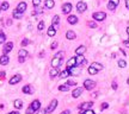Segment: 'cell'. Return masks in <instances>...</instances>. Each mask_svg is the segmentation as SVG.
Returning <instances> with one entry per match:
<instances>
[{"instance_id": "obj_1", "label": "cell", "mask_w": 129, "mask_h": 114, "mask_svg": "<svg viewBox=\"0 0 129 114\" xmlns=\"http://www.w3.org/2000/svg\"><path fill=\"white\" fill-rule=\"evenodd\" d=\"M62 57H64V52H62V51L55 53V56H54L53 60H52V67H53V68H57V67L61 64Z\"/></svg>"}, {"instance_id": "obj_2", "label": "cell", "mask_w": 129, "mask_h": 114, "mask_svg": "<svg viewBox=\"0 0 129 114\" xmlns=\"http://www.w3.org/2000/svg\"><path fill=\"white\" fill-rule=\"evenodd\" d=\"M39 109H41V102H39L38 100H35V101L30 105V107L26 109V114H34L35 112L39 111Z\"/></svg>"}, {"instance_id": "obj_3", "label": "cell", "mask_w": 129, "mask_h": 114, "mask_svg": "<svg viewBox=\"0 0 129 114\" xmlns=\"http://www.w3.org/2000/svg\"><path fill=\"white\" fill-rule=\"evenodd\" d=\"M92 17L94 20H97V21H103L105 18H106V14H105V12H94L92 14Z\"/></svg>"}, {"instance_id": "obj_4", "label": "cell", "mask_w": 129, "mask_h": 114, "mask_svg": "<svg viewBox=\"0 0 129 114\" xmlns=\"http://www.w3.org/2000/svg\"><path fill=\"white\" fill-rule=\"evenodd\" d=\"M96 87V82L92 80H85L84 81V88H86L87 90H92Z\"/></svg>"}, {"instance_id": "obj_5", "label": "cell", "mask_w": 129, "mask_h": 114, "mask_svg": "<svg viewBox=\"0 0 129 114\" xmlns=\"http://www.w3.org/2000/svg\"><path fill=\"white\" fill-rule=\"evenodd\" d=\"M56 106H57V100H56V99H54V100H53V101L50 102V105L47 107L46 112H47V113H53V112L55 111Z\"/></svg>"}, {"instance_id": "obj_6", "label": "cell", "mask_w": 129, "mask_h": 114, "mask_svg": "<svg viewBox=\"0 0 129 114\" xmlns=\"http://www.w3.org/2000/svg\"><path fill=\"white\" fill-rule=\"evenodd\" d=\"M77 10H78V12H80V13L85 12V11L87 10V5H86V2H84V1H79V2L77 4Z\"/></svg>"}, {"instance_id": "obj_7", "label": "cell", "mask_w": 129, "mask_h": 114, "mask_svg": "<svg viewBox=\"0 0 129 114\" xmlns=\"http://www.w3.org/2000/svg\"><path fill=\"white\" fill-rule=\"evenodd\" d=\"M12 49H13V43H12V42H7V43L4 45V49H2L4 55H7V53H9Z\"/></svg>"}, {"instance_id": "obj_8", "label": "cell", "mask_w": 129, "mask_h": 114, "mask_svg": "<svg viewBox=\"0 0 129 114\" xmlns=\"http://www.w3.org/2000/svg\"><path fill=\"white\" fill-rule=\"evenodd\" d=\"M20 81H22V75L17 74V75H14V76H12L10 79V84H17Z\"/></svg>"}, {"instance_id": "obj_9", "label": "cell", "mask_w": 129, "mask_h": 114, "mask_svg": "<svg viewBox=\"0 0 129 114\" xmlns=\"http://www.w3.org/2000/svg\"><path fill=\"white\" fill-rule=\"evenodd\" d=\"M68 71H69V75H73V76H78L79 74H80V68H78V67H72V68H67Z\"/></svg>"}, {"instance_id": "obj_10", "label": "cell", "mask_w": 129, "mask_h": 114, "mask_svg": "<svg viewBox=\"0 0 129 114\" xmlns=\"http://www.w3.org/2000/svg\"><path fill=\"white\" fill-rule=\"evenodd\" d=\"M93 106V102L92 101H89V102H84L81 105L79 106V108L81 109V111H86V109H91V107Z\"/></svg>"}, {"instance_id": "obj_11", "label": "cell", "mask_w": 129, "mask_h": 114, "mask_svg": "<svg viewBox=\"0 0 129 114\" xmlns=\"http://www.w3.org/2000/svg\"><path fill=\"white\" fill-rule=\"evenodd\" d=\"M71 11H72V4L66 2V4H64V5H62V12H64V14H68Z\"/></svg>"}, {"instance_id": "obj_12", "label": "cell", "mask_w": 129, "mask_h": 114, "mask_svg": "<svg viewBox=\"0 0 129 114\" xmlns=\"http://www.w3.org/2000/svg\"><path fill=\"white\" fill-rule=\"evenodd\" d=\"M26 7H28V5H26V2H24V1H22V2H19L18 6H17V9L19 12H22V13H24L25 12V10H26Z\"/></svg>"}, {"instance_id": "obj_13", "label": "cell", "mask_w": 129, "mask_h": 114, "mask_svg": "<svg viewBox=\"0 0 129 114\" xmlns=\"http://www.w3.org/2000/svg\"><path fill=\"white\" fill-rule=\"evenodd\" d=\"M81 94H83V88H75L73 92H72V96H73L74 99L79 97Z\"/></svg>"}, {"instance_id": "obj_14", "label": "cell", "mask_w": 129, "mask_h": 114, "mask_svg": "<svg viewBox=\"0 0 129 114\" xmlns=\"http://www.w3.org/2000/svg\"><path fill=\"white\" fill-rule=\"evenodd\" d=\"M10 62V58L7 55H2L1 57H0V64L1 65H7Z\"/></svg>"}, {"instance_id": "obj_15", "label": "cell", "mask_w": 129, "mask_h": 114, "mask_svg": "<svg viewBox=\"0 0 129 114\" xmlns=\"http://www.w3.org/2000/svg\"><path fill=\"white\" fill-rule=\"evenodd\" d=\"M77 58V65H81V64H86V60L84 58L83 55H78V57H75Z\"/></svg>"}, {"instance_id": "obj_16", "label": "cell", "mask_w": 129, "mask_h": 114, "mask_svg": "<svg viewBox=\"0 0 129 114\" xmlns=\"http://www.w3.org/2000/svg\"><path fill=\"white\" fill-rule=\"evenodd\" d=\"M72 67H77V58L72 57L67 61V68H72Z\"/></svg>"}, {"instance_id": "obj_17", "label": "cell", "mask_w": 129, "mask_h": 114, "mask_svg": "<svg viewBox=\"0 0 129 114\" xmlns=\"http://www.w3.org/2000/svg\"><path fill=\"white\" fill-rule=\"evenodd\" d=\"M75 37H77V35H75V32L74 31H67L66 32V38L67 39H69V41H72V39H75Z\"/></svg>"}, {"instance_id": "obj_18", "label": "cell", "mask_w": 129, "mask_h": 114, "mask_svg": "<svg viewBox=\"0 0 129 114\" xmlns=\"http://www.w3.org/2000/svg\"><path fill=\"white\" fill-rule=\"evenodd\" d=\"M67 20H68V23H69V24H72V25H74V24H77V23H78V18H77V16H73V14H72V16H69Z\"/></svg>"}, {"instance_id": "obj_19", "label": "cell", "mask_w": 129, "mask_h": 114, "mask_svg": "<svg viewBox=\"0 0 129 114\" xmlns=\"http://www.w3.org/2000/svg\"><path fill=\"white\" fill-rule=\"evenodd\" d=\"M86 51V46H84V45H80L79 48H77V50H75V53L77 55H84V52Z\"/></svg>"}, {"instance_id": "obj_20", "label": "cell", "mask_w": 129, "mask_h": 114, "mask_svg": "<svg viewBox=\"0 0 129 114\" xmlns=\"http://www.w3.org/2000/svg\"><path fill=\"white\" fill-rule=\"evenodd\" d=\"M22 90H23V93H24V94H32V88H31V86H29V84L24 86Z\"/></svg>"}, {"instance_id": "obj_21", "label": "cell", "mask_w": 129, "mask_h": 114, "mask_svg": "<svg viewBox=\"0 0 129 114\" xmlns=\"http://www.w3.org/2000/svg\"><path fill=\"white\" fill-rule=\"evenodd\" d=\"M44 5H46L47 9H53L55 6V2H54V0H46L44 1Z\"/></svg>"}, {"instance_id": "obj_22", "label": "cell", "mask_w": 129, "mask_h": 114, "mask_svg": "<svg viewBox=\"0 0 129 114\" xmlns=\"http://www.w3.org/2000/svg\"><path fill=\"white\" fill-rule=\"evenodd\" d=\"M55 35H56L55 26H53V25H52V26L48 29V36H49V37H54Z\"/></svg>"}, {"instance_id": "obj_23", "label": "cell", "mask_w": 129, "mask_h": 114, "mask_svg": "<svg viewBox=\"0 0 129 114\" xmlns=\"http://www.w3.org/2000/svg\"><path fill=\"white\" fill-rule=\"evenodd\" d=\"M12 16H13L14 19H20V18L23 17V13H22V12H19L18 10H14V11H13V13H12Z\"/></svg>"}, {"instance_id": "obj_24", "label": "cell", "mask_w": 129, "mask_h": 114, "mask_svg": "<svg viewBox=\"0 0 129 114\" xmlns=\"http://www.w3.org/2000/svg\"><path fill=\"white\" fill-rule=\"evenodd\" d=\"M26 56H28V51H26V50H24V49L19 50V52H18V57H19V58H25Z\"/></svg>"}, {"instance_id": "obj_25", "label": "cell", "mask_w": 129, "mask_h": 114, "mask_svg": "<svg viewBox=\"0 0 129 114\" xmlns=\"http://www.w3.org/2000/svg\"><path fill=\"white\" fill-rule=\"evenodd\" d=\"M39 13H43V9L39 7V6H36L35 10L32 11V16H36V14H39Z\"/></svg>"}, {"instance_id": "obj_26", "label": "cell", "mask_w": 129, "mask_h": 114, "mask_svg": "<svg viewBox=\"0 0 129 114\" xmlns=\"http://www.w3.org/2000/svg\"><path fill=\"white\" fill-rule=\"evenodd\" d=\"M91 67H93L94 69H97V70L99 71V70H102L103 69V65H102L101 63H97V62H93L92 64H91Z\"/></svg>"}, {"instance_id": "obj_27", "label": "cell", "mask_w": 129, "mask_h": 114, "mask_svg": "<svg viewBox=\"0 0 129 114\" xmlns=\"http://www.w3.org/2000/svg\"><path fill=\"white\" fill-rule=\"evenodd\" d=\"M49 75H50L52 79H53V77H56V76L59 75V70H57L56 68H53V69L50 70V73H49Z\"/></svg>"}, {"instance_id": "obj_28", "label": "cell", "mask_w": 129, "mask_h": 114, "mask_svg": "<svg viewBox=\"0 0 129 114\" xmlns=\"http://www.w3.org/2000/svg\"><path fill=\"white\" fill-rule=\"evenodd\" d=\"M14 107L17 108V109H20L22 107H23V101L22 100H14Z\"/></svg>"}, {"instance_id": "obj_29", "label": "cell", "mask_w": 129, "mask_h": 114, "mask_svg": "<svg viewBox=\"0 0 129 114\" xmlns=\"http://www.w3.org/2000/svg\"><path fill=\"white\" fill-rule=\"evenodd\" d=\"M59 21H60V17H59V16H54V18H53V21H52V25L56 27L57 25H59Z\"/></svg>"}, {"instance_id": "obj_30", "label": "cell", "mask_w": 129, "mask_h": 114, "mask_svg": "<svg viewBox=\"0 0 129 114\" xmlns=\"http://www.w3.org/2000/svg\"><path fill=\"white\" fill-rule=\"evenodd\" d=\"M69 87H71V86H68V84H61V86L59 87V90H61V92H68V90H69Z\"/></svg>"}, {"instance_id": "obj_31", "label": "cell", "mask_w": 129, "mask_h": 114, "mask_svg": "<svg viewBox=\"0 0 129 114\" xmlns=\"http://www.w3.org/2000/svg\"><path fill=\"white\" fill-rule=\"evenodd\" d=\"M0 7H1V11H7L10 7V5H9V2H6V1H4L1 5H0Z\"/></svg>"}, {"instance_id": "obj_32", "label": "cell", "mask_w": 129, "mask_h": 114, "mask_svg": "<svg viewBox=\"0 0 129 114\" xmlns=\"http://www.w3.org/2000/svg\"><path fill=\"white\" fill-rule=\"evenodd\" d=\"M68 76H69V71H68V69L64 70L61 74H60V77H61V79H66V77H68Z\"/></svg>"}, {"instance_id": "obj_33", "label": "cell", "mask_w": 129, "mask_h": 114, "mask_svg": "<svg viewBox=\"0 0 129 114\" xmlns=\"http://www.w3.org/2000/svg\"><path fill=\"white\" fill-rule=\"evenodd\" d=\"M118 67L120 68H126L127 67V62L124 61V60H120L118 61Z\"/></svg>"}, {"instance_id": "obj_34", "label": "cell", "mask_w": 129, "mask_h": 114, "mask_svg": "<svg viewBox=\"0 0 129 114\" xmlns=\"http://www.w3.org/2000/svg\"><path fill=\"white\" fill-rule=\"evenodd\" d=\"M97 73H98V70L94 69L93 67H90V68H89V74H90V75H96Z\"/></svg>"}, {"instance_id": "obj_35", "label": "cell", "mask_w": 129, "mask_h": 114, "mask_svg": "<svg viewBox=\"0 0 129 114\" xmlns=\"http://www.w3.org/2000/svg\"><path fill=\"white\" fill-rule=\"evenodd\" d=\"M5 41H6V36H5V33L0 32V44L5 43Z\"/></svg>"}, {"instance_id": "obj_36", "label": "cell", "mask_w": 129, "mask_h": 114, "mask_svg": "<svg viewBox=\"0 0 129 114\" xmlns=\"http://www.w3.org/2000/svg\"><path fill=\"white\" fill-rule=\"evenodd\" d=\"M79 114H94V112L92 109H86V111H80Z\"/></svg>"}, {"instance_id": "obj_37", "label": "cell", "mask_w": 129, "mask_h": 114, "mask_svg": "<svg viewBox=\"0 0 129 114\" xmlns=\"http://www.w3.org/2000/svg\"><path fill=\"white\" fill-rule=\"evenodd\" d=\"M108 9L110 10V11H115V9H116V5H114L112 2H110V1H109V4H108Z\"/></svg>"}, {"instance_id": "obj_38", "label": "cell", "mask_w": 129, "mask_h": 114, "mask_svg": "<svg viewBox=\"0 0 129 114\" xmlns=\"http://www.w3.org/2000/svg\"><path fill=\"white\" fill-rule=\"evenodd\" d=\"M29 43H30V41H29L28 38H24L22 41V46H26V45H29Z\"/></svg>"}, {"instance_id": "obj_39", "label": "cell", "mask_w": 129, "mask_h": 114, "mask_svg": "<svg viewBox=\"0 0 129 114\" xmlns=\"http://www.w3.org/2000/svg\"><path fill=\"white\" fill-rule=\"evenodd\" d=\"M37 29H38L39 31H41V30H43V29H44V21H39V23H38Z\"/></svg>"}, {"instance_id": "obj_40", "label": "cell", "mask_w": 129, "mask_h": 114, "mask_svg": "<svg viewBox=\"0 0 129 114\" xmlns=\"http://www.w3.org/2000/svg\"><path fill=\"white\" fill-rule=\"evenodd\" d=\"M39 4H41V0H32V5H34V7L39 6Z\"/></svg>"}, {"instance_id": "obj_41", "label": "cell", "mask_w": 129, "mask_h": 114, "mask_svg": "<svg viewBox=\"0 0 129 114\" xmlns=\"http://www.w3.org/2000/svg\"><path fill=\"white\" fill-rule=\"evenodd\" d=\"M90 27H92V29H96L97 27V24L94 23V21H89V24H87Z\"/></svg>"}, {"instance_id": "obj_42", "label": "cell", "mask_w": 129, "mask_h": 114, "mask_svg": "<svg viewBox=\"0 0 129 114\" xmlns=\"http://www.w3.org/2000/svg\"><path fill=\"white\" fill-rule=\"evenodd\" d=\"M67 84H68V86H75V84H77V82L73 81V80H68V81H67Z\"/></svg>"}, {"instance_id": "obj_43", "label": "cell", "mask_w": 129, "mask_h": 114, "mask_svg": "<svg viewBox=\"0 0 129 114\" xmlns=\"http://www.w3.org/2000/svg\"><path fill=\"white\" fill-rule=\"evenodd\" d=\"M108 107H109V105H108L106 102H103V104H102V106H101V109H102V111H104V109H106Z\"/></svg>"}, {"instance_id": "obj_44", "label": "cell", "mask_w": 129, "mask_h": 114, "mask_svg": "<svg viewBox=\"0 0 129 114\" xmlns=\"http://www.w3.org/2000/svg\"><path fill=\"white\" fill-rule=\"evenodd\" d=\"M50 48H52V50H54V49H56L57 48V42H54V43L50 45Z\"/></svg>"}, {"instance_id": "obj_45", "label": "cell", "mask_w": 129, "mask_h": 114, "mask_svg": "<svg viewBox=\"0 0 129 114\" xmlns=\"http://www.w3.org/2000/svg\"><path fill=\"white\" fill-rule=\"evenodd\" d=\"M110 2H112V4H114V5H116V6H118L120 0H110Z\"/></svg>"}, {"instance_id": "obj_46", "label": "cell", "mask_w": 129, "mask_h": 114, "mask_svg": "<svg viewBox=\"0 0 129 114\" xmlns=\"http://www.w3.org/2000/svg\"><path fill=\"white\" fill-rule=\"evenodd\" d=\"M46 109H39V111H37V113L36 114H46Z\"/></svg>"}, {"instance_id": "obj_47", "label": "cell", "mask_w": 129, "mask_h": 114, "mask_svg": "<svg viewBox=\"0 0 129 114\" xmlns=\"http://www.w3.org/2000/svg\"><path fill=\"white\" fill-rule=\"evenodd\" d=\"M5 75H6V74H5V71H0V79H1V80L5 77Z\"/></svg>"}, {"instance_id": "obj_48", "label": "cell", "mask_w": 129, "mask_h": 114, "mask_svg": "<svg viewBox=\"0 0 129 114\" xmlns=\"http://www.w3.org/2000/svg\"><path fill=\"white\" fill-rule=\"evenodd\" d=\"M112 89H114V90L117 89V83H116V82H112Z\"/></svg>"}, {"instance_id": "obj_49", "label": "cell", "mask_w": 129, "mask_h": 114, "mask_svg": "<svg viewBox=\"0 0 129 114\" xmlns=\"http://www.w3.org/2000/svg\"><path fill=\"white\" fill-rule=\"evenodd\" d=\"M123 44H124L127 48H129V41H124V42H123Z\"/></svg>"}, {"instance_id": "obj_50", "label": "cell", "mask_w": 129, "mask_h": 114, "mask_svg": "<svg viewBox=\"0 0 129 114\" xmlns=\"http://www.w3.org/2000/svg\"><path fill=\"white\" fill-rule=\"evenodd\" d=\"M18 61H19V63H23V62L25 61V58H19L18 57Z\"/></svg>"}, {"instance_id": "obj_51", "label": "cell", "mask_w": 129, "mask_h": 114, "mask_svg": "<svg viewBox=\"0 0 129 114\" xmlns=\"http://www.w3.org/2000/svg\"><path fill=\"white\" fill-rule=\"evenodd\" d=\"M126 6H127V9L129 10V0H126Z\"/></svg>"}, {"instance_id": "obj_52", "label": "cell", "mask_w": 129, "mask_h": 114, "mask_svg": "<svg viewBox=\"0 0 129 114\" xmlns=\"http://www.w3.org/2000/svg\"><path fill=\"white\" fill-rule=\"evenodd\" d=\"M61 114H71V112H69V111H64V112H62Z\"/></svg>"}, {"instance_id": "obj_53", "label": "cell", "mask_w": 129, "mask_h": 114, "mask_svg": "<svg viewBox=\"0 0 129 114\" xmlns=\"http://www.w3.org/2000/svg\"><path fill=\"white\" fill-rule=\"evenodd\" d=\"M11 24H12V20L9 19V20H7V25H11Z\"/></svg>"}, {"instance_id": "obj_54", "label": "cell", "mask_w": 129, "mask_h": 114, "mask_svg": "<svg viewBox=\"0 0 129 114\" xmlns=\"http://www.w3.org/2000/svg\"><path fill=\"white\" fill-rule=\"evenodd\" d=\"M10 114H19V112H11Z\"/></svg>"}, {"instance_id": "obj_55", "label": "cell", "mask_w": 129, "mask_h": 114, "mask_svg": "<svg viewBox=\"0 0 129 114\" xmlns=\"http://www.w3.org/2000/svg\"><path fill=\"white\" fill-rule=\"evenodd\" d=\"M127 33H128V35H129V26L127 27Z\"/></svg>"}, {"instance_id": "obj_56", "label": "cell", "mask_w": 129, "mask_h": 114, "mask_svg": "<svg viewBox=\"0 0 129 114\" xmlns=\"http://www.w3.org/2000/svg\"><path fill=\"white\" fill-rule=\"evenodd\" d=\"M127 83H128V84H129V77H128V80H127Z\"/></svg>"}, {"instance_id": "obj_57", "label": "cell", "mask_w": 129, "mask_h": 114, "mask_svg": "<svg viewBox=\"0 0 129 114\" xmlns=\"http://www.w3.org/2000/svg\"><path fill=\"white\" fill-rule=\"evenodd\" d=\"M0 11H1V7H0Z\"/></svg>"}, {"instance_id": "obj_58", "label": "cell", "mask_w": 129, "mask_h": 114, "mask_svg": "<svg viewBox=\"0 0 129 114\" xmlns=\"http://www.w3.org/2000/svg\"><path fill=\"white\" fill-rule=\"evenodd\" d=\"M128 41H129V39H128Z\"/></svg>"}]
</instances>
